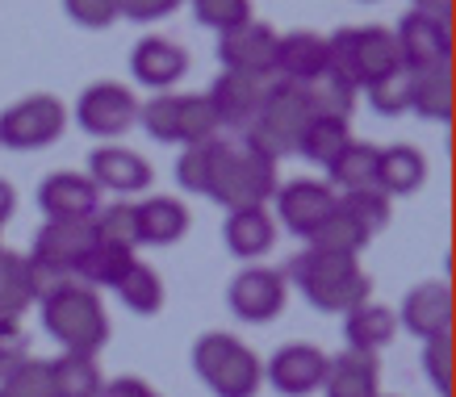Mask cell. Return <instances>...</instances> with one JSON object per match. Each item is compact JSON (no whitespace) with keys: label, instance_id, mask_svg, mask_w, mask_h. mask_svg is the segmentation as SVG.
<instances>
[{"label":"cell","instance_id":"6da1fadb","mask_svg":"<svg viewBox=\"0 0 456 397\" xmlns=\"http://www.w3.org/2000/svg\"><path fill=\"white\" fill-rule=\"evenodd\" d=\"M285 276L322 314H352L356 305L369 302V288H373L356 255H331V251H318V247L297 251Z\"/></svg>","mask_w":456,"mask_h":397},{"label":"cell","instance_id":"7a4b0ae2","mask_svg":"<svg viewBox=\"0 0 456 397\" xmlns=\"http://www.w3.org/2000/svg\"><path fill=\"white\" fill-rule=\"evenodd\" d=\"M42 327L46 335L63 347V352H76V356H97L105 339H110V318H105V305L88 285L80 280H63L55 285L46 297H42Z\"/></svg>","mask_w":456,"mask_h":397},{"label":"cell","instance_id":"3957f363","mask_svg":"<svg viewBox=\"0 0 456 397\" xmlns=\"http://www.w3.org/2000/svg\"><path fill=\"white\" fill-rule=\"evenodd\" d=\"M327 71L352 84L356 93L402 76V55L394 29L386 26H344L327 38Z\"/></svg>","mask_w":456,"mask_h":397},{"label":"cell","instance_id":"277c9868","mask_svg":"<svg viewBox=\"0 0 456 397\" xmlns=\"http://www.w3.org/2000/svg\"><path fill=\"white\" fill-rule=\"evenodd\" d=\"M277 164L268 155L251 151V147H231V142H214V159H209V184L206 197L218 201L226 214L231 209H256L277 192Z\"/></svg>","mask_w":456,"mask_h":397},{"label":"cell","instance_id":"5b68a950","mask_svg":"<svg viewBox=\"0 0 456 397\" xmlns=\"http://www.w3.org/2000/svg\"><path fill=\"white\" fill-rule=\"evenodd\" d=\"M310 117H314V113H310V101H305L302 84L273 80V93L264 101L260 117L243 130V134H248L243 147L268 155L273 164L285 159V155H297V138H302V130L310 126Z\"/></svg>","mask_w":456,"mask_h":397},{"label":"cell","instance_id":"8992f818","mask_svg":"<svg viewBox=\"0 0 456 397\" xmlns=\"http://www.w3.org/2000/svg\"><path fill=\"white\" fill-rule=\"evenodd\" d=\"M193 369L197 377L214 389L218 397H256L264 381V364L248 343H239L235 335H201L193 347Z\"/></svg>","mask_w":456,"mask_h":397},{"label":"cell","instance_id":"52a82bcc","mask_svg":"<svg viewBox=\"0 0 456 397\" xmlns=\"http://www.w3.org/2000/svg\"><path fill=\"white\" fill-rule=\"evenodd\" d=\"M63 126H68L63 101L51 93H34L0 113V147H9V151H42V147L59 142Z\"/></svg>","mask_w":456,"mask_h":397},{"label":"cell","instance_id":"ba28073f","mask_svg":"<svg viewBox=\"0 0 456 397\" xmlns=\"http://www.w3.org/2000/svg\"><path fill=\"white\" fill-rule=\"evenodd\" d=\"M394 42H398L406 76L431 71V68H452V29H448V17H431L411 9L398 21V29H394Z\"/></svg>","mask_w":456,"mask_h":397},{"label":"cell","instance_id":"9c48e42d","mask_svg":"<svg viewBox=\"0 0 456 397\" xmlns=\"http://www.w3.org/2000/svg\"><path fill=\"white\" fill-rule=\"evenodd\" d=\"M76 122L93 138H122L130 126L139 122V101H134V93L126 84L113 80L88 84L80 101H76Z\"/></svg>","mask_w":456,"mask_h":397},{"label":"cell","instance_id":"30bf717a","mask_svg":"<svg viewBox=\"0 0 456 397\" xmlns=\"http://www.w3.org/2000/svg\"><path fill=\"white\" fill-rule=\"evenodd\" d=\"M273 93V76H251V71H222L218 80L209 84V105L218 113V126L231 130H248L260 117L264 101Z\"/></svg>","mask_w":456,"mask_h":397},{"label":"cell","instance_id":"8fae6325","mask_svg":"<svg viewBox=\"0 0 456 397\" xmlns=\"http://www.w3.org/2000/svg\"><path fill=\"white\" fill-rule=\"evenodd\" d=\"M285 297H289L285 276L273 268H243L226 288V305L243 322H273L285 310Z\"/></svg>","mask_w":456,"mask_h":397},{"label":"cell","instance_id":"7c38bea8","mask_svg":"<svg viewBox=\"0 0 456 397\" xmlns=\"http://www.w3.org/2000/svg\"><path fill=\"white\" fill-rule=\"evenodd\" d=\"M264 377L281 397H305L327 377V352L314 343H285L264 364Z\"/></svg>","mask_w":456,"mask_h":397},{"label":"cell","instance_id":"4fadbf2b","mask_svg":"<svg viewBox=\"0 0 456 397\" xmlns=\"http://www.w3.org/2000/svg\"><path fill=\"white\" fill-rule=\"evenodd\" d=\"M281 34L268 21H243V26L218 34V59L226 71H251V76H273Z\"/></svg>","mask_w":456,"mask_h":397},{"label":"cell","instance_id":"5bb4252c","mask_svg":"<svg viewBox=\"0 0 456 397\" xmlns=\"http://www.w3.org/2000/svg\"><path fill=\"white\" fill-rule=\"evenodd\" d=\"M273 197H277L281 226L297 239H310L322 226V218L335 209V192L322 180H289V184H277Z\"/></svg>","mask_w":456,"mask_h":397},{"label":"cell","instance_id":"9a60e30c","mask_svg":"<svg viewBox=\"0 0 456 397\" xmlns=\"http://www.w3.org/2000/svg\"><path fill=\"white\" fill-rule=\"evenodd\" d=\"M38 209L46 222H88L101 209V189L80 172H55L38 184Z\"/></svg>","mask_w":456,"mask_h":397},{"label":"cell","instance_id":"2e32d148","mask_svg":"<svg viewBox=\"0 0 456 397\" xmlns=\"http://www.w3.org/2000/svg\"><path fill=\"white\" fill-rule=\"evenodd\" d=\"M273 76L285 84H314L318 76H327V38L310 34V29H293L281 34L277 59H273Z\"/></svg>","mask_w":456,"mask_h":397},{"label":"cell","instance_id":"e0dca14e","mask_svg":"<svg viewBox=\"0 0 456 397\" xmlns=\"http://www.w3.org/2000/svg\"><path fill=\"white\" fill-rule=\"evenodd\" d=\"M88 180L105 192H142L151 189V164L130 147H97L88 155Z\"/></svg>","mask_w":456,"mask_h":397},{"label":"cell","instance_id":"ac0fdd59","mask_svg":"<svg viewBox=\"0 0 456 397\" xmlns=\"http://www.w3.org/2000/svg\"><path fill=\"white\" fill-rule=\"evenodd\" d=\"M130 71H134V80L142 88H155V93H164L172 84L184 80V71H189V55L180 51L172 38H142L134 51H130Z\"/></svg>","mask_w":456,"mask_h":397},{"label":"cell","instance_id":"d6986e66","mask_svg":"<svg viewBox=\"0 0 456 397\" xmlns=\"http://www.w3.org/2000/svg\"><path fill=\"white\" fill-rule=\"evenodd\" d=\"M398 322L423 343L452 335V293H448V285H415L402 302Z\"/></svg>","mask_w":456,"mask_h":397},{"label":"cell","instance_id":"ffe728a7","mask_svg":"<svg viewBox=\"0 0 456 397\" xmlns=\"http://www.w3.org/2000/svg\"><path fill=\"white\" fill-rule=\"evenodd\" d=\"M322 397H381V372L373 356L360 352H339L327 356V377H322Z\"/></svg>","mask_w":456,"mask_h":397},{"label":"cell","instance_id":"44dd1931","mask_svg":"<svg viewBox=\"0 0 456 397\" xmlns=\"http://www.w3.org/2000/svg\"><path fill=\"white\" fill-rule=\"evenodd\" d=\"M423 180H428V159H423L419 147L394 142V147H381V151H377L373 189H381L386 197H411Z\"/></svg>","mask_w":456,"mask_h":397},{"label":"cell","instance_id":"7402d4cb","mask_svg":"<svg viewBox=\"0 0 456 397\" xmlns=\"http://www.w3.org/2000/svg\"><path fill=\"white\" fill-rule=\"evenodd\" d=\"M222 243L231 247V255L239 260H260L264 251H273L277 243V222L268 218V209H231L226 226H222Z\"/></svg>","mask_w":456,"mask_h":397},{"label":"cell","instance_id":"603a6c76","mask_svg":"<svg viewBox=\"0 0 456 397\" xmlns=\"http://www.w3.org/2000/svg\"><path fill=\"white\" fill-rule=\"evenodd\" d=\"M139 222V247H172L189 231V209L176 197H147L134 206Z\"/></svg>","mask_w":456,"mask_h":397},{"label":"cell","instance_id":"cb8c5ba5","mask_svg":"<svg viewBox=\"0 0 456 397\" xmlns=\"http://www.w3.org/2000/svg\"><path fill=\"white\" fill-rule=\"evenodd\" d=\"M398 335V314L389 305L364 302L356 305L352 314H344V339L347 352H360V356H377L381 347H389Z\"/></svg>","mask_w":456,"mask_h":397},{"label":"cell","instance_id":"d4e9b609","mask_svg":"<svg viewBox=\"0 0 456 397\" xmlns=\"http://www.w3.org/2000/svg\"><path fill=\"white\" fill-rule=\"evenodd\" d=\"M139 263V255L130 251V247H118V243H93L88 251H84V260L76 263V272H71V280H80V285L88 288H118L122 285V276L130 272Z\"/></svg>","mask_w":456,"mask_h":397},{"label":"cell","instance_id":"484cf974","mask_svg":"<svg viewBox=\"0 0 456 397\" xmlns=\"http://www.w3.org/2000/svg\"><path fill=\"white\" fill-rule=\"evenodd\" d=\"M411 88V113H419L423 122H452V68H431L406 76Z\"/></svg>","mask_w":456,"mask_h":397},{"label":"cell","instance_id":"4316f807","mask_svg":"<svg viewBox=\"0 0 456 397\" xmlns=\"http://www.w3.org/2000/svg\"><path fill=\"white\" fill-rule=\"evenodd\" d=\"M369 239H373V234L364 231V226L335 201V209L322 218V226H318L305 243L318 247V251H331V255H360V251L369 247Z\"/></svg>","mask_w":456,"mask_h":397},{"label":"cell","instance_id":"83f0119b","mask_svg":"<svg viewBox=\"0 0 456 397\" xmlns=\"http://www.w3.org/2000/svg\"><path fill=\"white\" fill-rule=\"evenodd\" d=\"M214 130H218V113H214V105H209L206 93L176 96V113H172V142H176V147L209 142Z\"/></svg>","mask_w":456,"mask_h":397},{"label":"cell","instance_id":"f1b7e54d","mask_svg":"<svg viewBox=\"0 0 456 397\" xmlns=\"http://www.w3.org/2000/svg\"><path fill=\"white\" fill-rule=\"evenodd\" d=\"M51 364V385H55V397H97L101 393V369L97 356H76V352H63L59 360H46Z\"/></svg>","mask_w":456,"mask_h":397},{"label":"cell","instance_id":"f546056e","mask_svg":"<svg viewBox=\"0 0 456 397\" xmlns=\"http://www.w3.org/2000/svg\"><path fill=\"white\" fill-rule=\"evenodd\" d=\"M29 302H38V297H34V280H29L26 255L0 247V318H13L17 322V318L29 310Z\"/></svg>","mask_w":456,"mask_h":397},{"label":"cell","instance_id":"4dcf8cb0","mask_svg":"<svg viewBox=\"0 0 456 397\" xmlns=\"http://www.w3.org/2000/svg\"><path fill=\"white\" fill-rule=\"evenodd\" d=\"M377 151H381V147H373V142H347L344 151H339L331 164H327L335 189H344V192H352V189H373Z\"/></svg>","mask_w":456,"mask_h":397},{"label":"cell","instance_id":"1f68e13d","mask_svg":"<svg viewBox=\"0 0 456 397\" xmlns=\"http://www.w3.org/2000/svg\"><path fill=\"white\" fill-rule=\"evenodd\" d=\"M347 142H352L347 122H335V117H310V126H305L302 138H297V155L310 159V164H318V167H327L335 155L344 151Z\"/></svg>","mask_w":456,"mask_h":397},{"label":"cell","instance_id":"d6a6232c","mask_svg":"<svg viewBox=\"0 0 456 397\" xmlns=\"http://www.w3.org/2000/svg\"><path fill=\"white\" fill-rule=\"evenodd\" d=\"M118 297H122V305L130 310V314L151 318V314H159V310H164V280H159V272H155V268H147V263L139 260L130 272L122 276Z\"/></svg>","mask_w":456,"mask_h":397},{"label":"cell","instance_id":"836d02e7","mask_svg":"<svg viewBox=\"0 0 456 397\" xmlns=\"http://www.w3.org/2000/svg\"><path fill=\"white\" fill-rule=\"evenodd\" d=\"M305 101H310V113H314V117H335V122H347V117H352V109H356V88L327 71V76H318L314 84H305Z\"/></svg>","mask_w":456,"mask_h":397},{"label":"cell","instance_id":"e575fe53","mask_svg":"<svg viewBox=\"0 0 456 397\" xmlns=\"http://www.w3.org/2000/svg\"><path fill=\"white\" fill-rule=\"evenodd\" d=\"M0 397H55L51 364L46 360H21L13 372L0 377Z\"/></svg>","mask_w":456,"mask_h":397},{"label":"cell","instance_id":"d590c367","mask_svg":"<svg viewBox=\"0 0 456 397\" xmlns=\"http://www.w3.org/2000/svg\"><path fill=\"white\" fill-rule=\"evenodd\" d=\"M93 226H97L101 243H118V247L139 251V222H134V206L130 201H113V206L97 209Z\"/></svg>","mask_w":456,"mask_h":397},{"label":"cell","instance_id":"8d00e7d4","mask_svg":"<svg viewBox=\"0 0 456 397\" xmlns=\"http://www.w3.org/2000/svg\"><path fill=\"white\" fill-rule=\"evenodd\" d=\"M335 201H339L369 234L389 226V197L381 189H352V192H344V197H335Z\"/></svg>","mask_w":456,"mask_h":397},{"label":"cell","instance_id":"74e56055","mask_svg":"<svg viewBox=\"0 0 456 397\" xmlns=\"http://www.w3.org/2000/svg\"><path fill=\"white\" fill-rule=\"evenodd\" d=\"M189 4H193L197 21L209 29H218V34L251 21V0H189Z\"/></svg>","mask_w":456,"mask_h":397},{"label":"cell","instance_id":"f35d334b","mask_svg":"<svg viewBox=\"0 0 456 397\" xmlns=\"http://www.w3.org/2000/svg\"><path fill=\"white\" fill-rule=\"evenodd\" d=\"M209 159H214V138L209 142H197V147H184L176 159V184L184 192H201L206 197L209 184Z\"/></svg>","mask_w":456,"mask_h":397},{"label":"cell","instance_id":"ab89813d","mask_svg":"<svg viewBox=\"0 0 456 397\" xmlns=\"http://www.w3.org/2000/svg\"><path fill=\"white\" fill-rule=\"evenodd\" d=\"M423 377H428L431 389L440 397L452 393V335L423 343Z\"/></svg>","mask_w":456,"mask_h":397},{"label":"cell","instance_id":"60d3db41","mask_svg":"<svg viewBox=\"0 0 456 397\" xmlns=\"http://www.w3.org/2000/svg\"><path fill=\"white\" fill-rule=\"evenodd\" d=\"M369 96V109L377 117H402V113H411V88H406V71L402 76H389V80L373 84V88H364Z\"/></svg>","mask_w":456,"mask_h":397},{"label":"cell","instance_id":"b9f144b4","mask_svg":"<svg viewBox=\"0 0 456 397\" xmlns=\"http://www.w3.org/2000/svg\"><path fill=\"white\" fill-rule=\"evenodd\" d=\"M63 9L84 29H105L118 21V0H63Z\"/></svg>","mask_w":456,"mask_h":397},{"label":"cell","instance_id":"7bdbcfd3","mask_svg":"<svg viewBox=\"0 0 456 397\" xmlns=\"http://www.w3.org/2000/svg\"><path fill=\"white\" fill-rule=\"evenodd\" d=\"M21 360H29L21 322H0V377H4V372H13Z\"/></svg>","mask_w":456,"mask_h":397},{"label":"cell","instance_id":"ee69618b","mask_svg":"<svg viewBox=\"0 0 456 397\" xmlns=\"http://www.w3.org/2000/svg\"><path fill=\"white\" fill-rule=\"evenodd\" d=\"M176 9L180 0H118V17H126V21H159Z\"/></svg>","mask_w":456,"mask_h":397},{"label":"cell","instance_id":"f6af8a7d","mask_svg":"<svg viewBox=\"0 0 456 397\" xmlns=\"http://www.w3.org/2000/svg\"><path fill=\"white\" fill-rule=\"evenodd\" d=\"M155 389L147 381H139V377H118V381H105L101 385L97 397H151Z\"/></svg>","mask_w":456,"mask_h":397},{"label":"cell","instance_id":"bcb514c9","mask_svg":"<svg viewBox=\"0 0 456 397\" xmlns=\"http://www.w3.org/2000/svg\"><path fill=\"white\" fill-rule=\"evenodd\" d=\"M13 209H17V197H13V184L9 180H0V226L13 218Z\"/></svg>","mask_w":456,"mask_h":397},{"label":"cell","instance_id":"7dc6e473","mask_svg":"<svg viewBox=\"0 0 456 397\" xmlns=\"http://www.w3.org/2000/svg\"><path fill=\"white\" fill-rule=\"evenodd\" d=\"M419 13H431V17H448L452 13V0H415Z\"/></svg>","mask_w":456,"mask_h":397},{"label":"cell","instance_id":"c3c4849f","mask_svg":"<svg viewBox=\"0 0 456 397\" xmlns=\"http://www.w3.org/2000/svg\"><path fill=\"white\" fill-rule=\"evenodd\" d=\"M151 397H159V393H151Z\"/></svg>","mask_w":456,"mask_h":397}]
</instances>
